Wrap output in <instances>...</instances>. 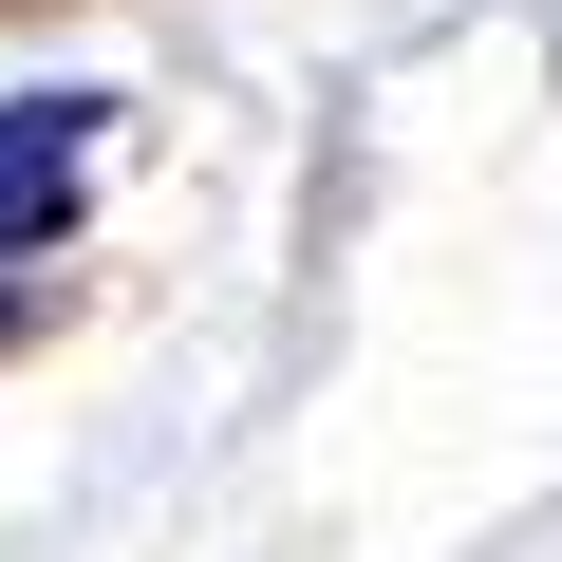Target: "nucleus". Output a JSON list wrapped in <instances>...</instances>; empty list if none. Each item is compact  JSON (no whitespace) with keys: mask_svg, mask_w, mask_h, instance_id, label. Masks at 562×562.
I'll return each mask as SVG.
<instances>
[{"mask_svg":"<svg viewBox=\"0 0 562 562\" xmlns=\"http://www.w3.org/2000/svg\"><path fill=\"white\" fill-rule=\"evenodd\" d=\"M76 150H94V94H0V281L76 244Z\"/></svg>","mask_w":562,"mask_h":562,"instance_id":"nucleus-1","label":"nucleus"},{"mask_svg":"<svg viewBox=\"0 0 562 562\" xmlns=\"http://www.w3.org/2000/svg\"><path fill=\"white\" fill-rule=\"evenodd\" d=\"M0 338H20V281H0Z\"/></svg>","mask_w":562,"mask_h":562,"instance_id":"nucleus-2","label":"nucleus"}]
</instances>
